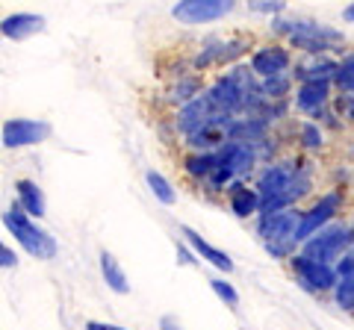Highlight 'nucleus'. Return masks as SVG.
Wrapping results in <instances>:
<instances>
[{
    "mask_svg": "<svg viewBox=\"0 0 354 330\" xmlns=\"http://www.w3.org/2000/svg\"><path fill=\"white\" fill-rule=\"evenodd\" d=\"M307 177L295 165H269L263 171V177L257 183L260 192V215L263 213H278L286 210L295 197H301L307 192Z\"/></svg>",
    "mask_w": 354,
    "mask_h": 330,
    "instance_id": "1",
    "label": "nucleus"
},
{
    "mask_svg": "<svg viewBox=\"0 0 354 330\" xmlns=\"http://www.w3.org/2000/svg\"><path fill=\"white\" fill-rule=\"evenodd\" d=\"M3 222L9 227V233L21 242V248H24L30 257H36V260H53V257H57L59 248H57V242H53V236H48L41 227L32 224L30 213L21 204L9 206L6 215H3Z\"/></svg>",
    "mask_w": 354,
    "mask_h": 330,
    "instance_id": "2",
    "label": "nucleus"
},
{
    "mask_svg": "<svg viewBox=\"0 0 354 330\" xmlns=\"http://www.w3.org/2000/svg\"><path fill=\"white\" fill-rule=\"evenodd\" d=\"M301 222L304 215L295 210H278V213H263L260 215V236L263 245L269 254H290L292 245L298 242V233H301Z\"/></svg>",
    "mask_w": 354,
    "mask_h": 330,
    "instance_id": "3",
    "label": "nucleus"
},
{
    "mask_svg": "<svg viewBox=\"0 0 354 330\" xmlns=\"http://www.w3.org/2000/svg\"><path fill=\"white\" fill-rule=\"evenodd\" d=\"M274 30L290 36V41L295 48H301L307 53H322V50H330L342 45V32L328 27V24H316V21H274Z\"/></svg>",
    "mask_w": 354,
    "mask_h": 330,
    "instance_id": "4",
    "label": "nucleus"
},
{
    "mask_svg": "<svg viewBox=\"0 0 354 330\" xmlns=\"http://www.w3.org/2000/svg\"><path fill=\"white\" fill-rule=\"evenodd\" d=\"M254 92H257V89H254V83H251L248 68H234L227 77H221V80L213 86V89L207 92V97H209V104H213L216 113L234 115L236 109L248 106V101H251Z\"/></svg>",
    "mask_w": 354,
    "mask_h": 330,
    "instance_id": "5",
    "label": "nucleus"
},
{
    "mask_svg": "<svg viewBox=\"0 0 354 330\" xmlns=\"http://www.w3.org/2000/svg\"><path fill=\"white\" fill-rule=\"evenodd\" d=\"M351 227H342V224H325L322 230H316L313 236L304 242L301 248V257L307 260H316V262H334L342 251L351 245Z\"/></svg>",
    "mask_w": 354,
    "mask_h": 330,
    "instance_id": "6",
    "label": "nucleus"
},
{
    "mask_svg": "<svg viewBox=\"0 0 354 330\" xmlns=\"http://www.w3.org/2000/svg\"><path fill=\"white\" fill-rule=\"evenodd\" d=\"M236 0H177L171 9V18L183 27H198V24H209L234 12Z\"/></svg>",
    "mask_w": 354,
    "mask_h": 330,
    "instance_id": "7",
    "label": "nucleus"
},
{
    "mask_svg": "<svg viewBox=\"0 0 354 330\" xmlns=\"http://www.w3.org/2000/svg\"><path fill=\"white\" fill-rule=\"evenodd\" d=\"M50 133V127L44 121H32V118H12L3 124V145L6 148H27V145H39Z\"/></svg>",
    "mask_w": 354,
    "mask_h": 330,
    "instance_id": "8",
    "label": "nucleus"
},
{
    "mask_svg": "<svg viewBox=\"0 0 354 330\" xmlns=\"http://www.w3.org/2000/svg\"><path fill=\"white\" fill-rule=\"evenodd\" d=\"M292 269L298 271V278L307 289H330L337 286V271L330 269V262H316V260H307V257H295L292 260Z\"/></svg>",
    "mask_w": 354,
    "mask_h": 330,
    "instance_id": "9",
    "label": "nucleus"
},
{
    "mask_svg": "<svg viewBox=\"0 0 354 330\" xmlns=\"http://www.w3.org/2000/svg\"><path fill=\"white\" fill-rule=\"evenodd\" d=\"M213 115H216V109H213V104H209L207 95H204V97H192V101L180 109V115H177V127H180L186 136H192V133H198V130H201Z\"/></svg>",
    "mask_w": 354,
    "mask_h": 330,
    "instance_id": "10",
    "label": "nucleus"
},
{
    "mask_svg": "<svg viewBox=\"0 0 354 330\" xmlns=\"http://www.w3.org/2000/svg\"><path fill=\"white\" fill-rule=\"evenodd\" d=\"M337 206H339V195H325L322 201L313 206V210L304 213V222H301V233H298V242H307L310 236L316 233V230H322V227L330 222V215L337 213Z\"/></svg>",
    "mask_w": 354,
    "mask_h": 330,
    "instance_id": "11",
    "label": "nucleus"
},
{
    "mask_svg": "<svg viewBox=\"0 0 354 330\" xmlns=\"http://www.w3.org/2000/svg\"><path fill=\"white\" fill-rule=\"evenodd\" d=\"M286 68H290V53L283 48H263L254 53V59H251V71L266 77V80L286 74Z\"/></svg>",
    "mask_w": 354,
    "mask_h": 330,
    "instance_id": "12",
    "label": "nucleus"
},
{
    "mask_svg": "<svg viewBox=\"0 0 354 330\" xmlns=\"http://www.w3.org/2000/svg\"><path fill=\"white\" fill-rule=\"evenodd\" d=\"M6 39L12 41H24L30 36H36V32L44 30V18L41 15H30V12H15V15H6L3 24H0Z\"/></svg>",
    "mask_w": 354,
    "mask_h": 330,
    "instance_id": "13",
    "label": "nucleus"
},
{
    "mask_svg": "<svg viewBox=\"0 0 354 330\" xmlns=\"http://www.w3.org/2000/svg\"><path fill=\"white\" fill-rule=\"evenodd\" d=\"M251 165H254V153L248 145H242V142H230V145L221 148V153H218V168H225L230 177L248 174Z\"/></svg>",
    "mask_w": 354,
    "mask_h": 330,
    "instance_id": "14",
    "label": "nucleus"
},
{
    "mask_svg": "<svg viewBox=\"0 0 354 330\" xmlns=\"http://www.w3.org/2000/svg\"><path fill=\"white\" fill-rule=\"evenodd\" d=\"M183 236H186V242H189V245L195 248V254H198V257H204V260L209 262V266L221 269L225 274H227V271H234V260H230V257L225 254V251L213 248V245H209L207 239H201V236H198L192 227H183Z\"/></svg>",
    "mask_w": 354,
    "mask_h": 330,
    "instance_id": "15",
    "label": "nucleus"
},
{
    "mask_svg": "<svg viewBox=\"0 0 354 330\" xmlns=\"http://www.w3.org/2000/svg\"><path fill=\"white\" fill-rule=\"evenodd\" d=\"M295 104L301 113L319 115V109L328 104V83H301V89L295 92Z\"/></svg>",
    "mask_w": 354,
    "mask_h": 330,
    "instance_id": "16",
    "label": "nucleus"
},
{
    "mask_svg": "<svg viewBox=\"0 0 354 330\" xmlns=\"http://www.w3.org/2000/svg\"><path fill=\"white\" fill-rule=\"evenodd\" d=\"M230 210H234L239 218H248L251 213H260V192H254L242 183H234L230 186Z\"/></svg>",
    "mask_w": 354,
    "mask_h": 330,
    "instance_id": "17",
    "label": "nucleus"
},
{
    "mask_svg": "<svg viewBox=\"0 0 354 330\" xmlns=\"http://www.w3.org/2000/svg\"><path fill=\"white\" fill-rule=\"evenodd\" d=\"M337 304L342 310H354V257L339 262V280H337Z\"/></svg>",
    "mask_w": 354,
    "mask_h": 330,
    "instance_id": "18",
    "label": "nucleus"
},
{
    "mask_svg": "<svg viewBox=\"0 0 354 330\" xmlns=\"http://www.w3.org/2000/svg\"><path fill=\"white\" fill-rule=\"evenodd\" d=\"M15 192H18V204L24 206L30 215H36V218L44 215V195H41V189L36 183H32V180H18Z\"/></svg>",
    "mask_w": 354,
    "mask_h": 330,
    "instance_id": "19",
    "label": "nucleus"
},
{
    "mask_svg": "<svg viewBox=\"0 0 354 330\" xmlns=\"http://www.w3.org/2000/svg\"><path fill=\"white\" fill-rule=\"evenodd\" d=\"M101 271H104V280H106V286L113 292H118V295H127L130 292L127 274H124V269L118 266V260L109 254V251H104V254H101Z\"/></svg>",
    "mask_w": 354,
    "mask_h": 330,
    "instance_id": "20",
    "label": "nucleus"
},
{
    "mask_svg": "<svg viewBox=\"0 0 354 330\" xmlns=\"http://www.w3.org/2000/svg\"><path fill=\"white\" fill-rule=\"evenodd\" d=\"M337 68H339V65L328 62V59H316V62L304 65V68L298 71V77H301L304 83H328L330 77H337Z\"/></svg>",
    "mask_w": 354,
    "mask_h": 330,
    "instance_id": "21",
    "label": "nucleus"
},
{
    "mask_svg": "<svg viewBox=\"0 0 354 330\" xmlns=\"http://www.w3.org/2000/svg\"><path fill=\"white\" fill-rule=\"evenodd\" d=\"M145 180H148V186H151V192H153V197H157L160 204H165V206H171L174 201H177V192L171 189V183L162 177L160 171H148L145 174Z\"/></svg>",
    "mask_w": 354,
    "mask_h": 330,
    "instance_id": "22",
    "label": "nucleus"
},
{
    "mask_svg": "<svg viewBox=\"0 0 354 330\" xmlns=\"http://www.w3.org/2000/svg\"><path fill=\"white\" fill-rule=\"evenodd\" d=\"M218 165V157L213 153H192L189 159H186V171L192 174V177H209V174L216 171Z\"/></svg>",
    "mask_w": 354,
    "mask_h": 330,
    "instance_id": "23",
    "label": "nucleus"
},
{
    "mask_svg": "<svg viewBox=\"0 0 354 330\" xmlns=\"http://www.w3.org/2000/svg\"><path fill=\"white\" fill-rule=\"evenodd\" d=\"M334 80H337V86H339L342 92L354 95V53L339 62V68H337V77H334Z\"/></svg>",
    "mask_w": 354,
    "mask_h": 330,
    "instance_id": "24",
    "label": "nucleus"
},
{
    "mask_svg": "<svg viewBox=\"0 0 354 330\" xmlns=\"http://www.w3.org/2000/svg\"><path fill=\"white\" fill-rule=\"evenodd\" d=\"M209 286H213V292H216L218 298L225 301L227 307H236V304H239V292H236V289H234V286H230L227 280H221V278H213V280H209Z\"/></svg>",
    "mask_w": 354,
    "mask_h": 330,
    "instance_id": "25",
    "label": "nucleus"
},
{
    "mask_svg": "<svg viewBox=\"0 0 354 330\" xmlns=\"http://www.w3.org/2000/svg\"><path fill=\"white\" fill-rule=\"evenodd\" d=\"M319 142H322V136H319V130L307 124V127H304V145H307V148H316Z\"/></svg>",
    "mask_w": 354,
    "mask_h": 330,
    "instance_id": "26",
    "label": "nucleus"
},
{
    "mask_svg": "<svg viewBox=\"0 0 354 330\" xmlns=\"http://www.w3.org/2000/svg\"><path fill=\"white\" fill-rule=\"evenodd\" d=\"M15 262H18V257L12 254V251H9L6 245L0 248V266H3V269H15Z\"/></svg>",
    "mask_w": 354,
    "mask_h": 330,
    "instance_id": "27",
    "label": "nucleus"
},
{
    "mask_svg": "<svg viewBox=\"0 0 354 330\" xmlns=\"http://www.w3.org/2000/svg\"><path fill=\"white\" fill-rule=\"evenodd\" d=\"M86 330H127L118 324H106V322H86Z\"/></svg>",
    "mask_w": 354,
    "mask_h": 330,
    "instance_id": "28",
    "label": "nucleus"
},
{
    "mask_svg": "<svg viewBox=\"0 0 354 330\" xmlns=\"http://www.w3.org/2000/svg\"><path fill=\"white\" fill-rule=\"evenodd\" d=\"M160 330H183V327L177 324V318H171V316H162V318H160Z\"/></svg>",
    "mask_w": 354,
    "mask_h": 330,
    "instance_id": "29",
    "label": "nucleus"
},
{
    "mask_svg": "<svg viewBox=\"0 0 354 330\" xmlns=\"http://www.w3.org/2000/svg\"><path fill=\"white\" fill-rule=\"evenodd\" d=\"M342 21H346V24H354V0L346 9H342Z\"/></svg>",
    "mask_w": 354,
    "mask_h": 330,
    "instance_id": "30",
    "label": "nucleus"
}]
</instances>
